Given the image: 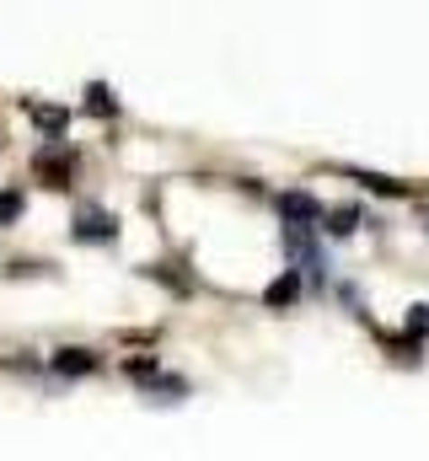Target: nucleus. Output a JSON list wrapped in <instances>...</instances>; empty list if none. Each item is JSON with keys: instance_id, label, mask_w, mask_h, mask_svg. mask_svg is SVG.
Masks as SVG:
<instances>
[{"instance_id": "1", "label": "nucleus", "mask_w": 429, "mask_h": 461, "mask_svg": "<svg viewBox=\"0 0 429 461\" xmlns=\"http://www.w3.org/2000/svg\"><path fill=\"white\" fill-rule=\"evenodd\" d=\"M279 215H285L296 230H306V226L322 221V204L312 199V194H285V199H279Z\"/></svg>"}, {"instance_id": "2", "label": "nucleus", "mask_w": 429, "mask_h": 461, "mask_svg": "<svg viewBox=\"0 0 429 461\" xmlns=\"http://www.w3.org/2000/svg\"><path fill=\"white\" fill-rule=\"evenodd\" d=\"M118 226H113V215L103 210H81V221H76V241H113Z\"/></svg>"}, {"instance_id": "3", "label": "nucleus", "mask_w": 429, "mask_h": 461, "mask_svg": "<svg viewBox=\"0 0 429 461\" xmlns=\"http://www.w3.org/2000/svg\"><path fill=\"white\" fill-rule=\"evenodd\" d=\"M38 177L49 183V188H70V156H38Z\"/></svg>"}, {"instance_id": "4", "label": "nucleus", "mask_w": 429, "mask_h": 461, "mask_svg": "<svg viewBox=\"0 0 429 461\" xmlns=\"http://www.w3.org/2000/svg\"><path fill=\"white\" fill-rule=\"evenodd\" d=\"M296 295H301V274H285V279H274V285L263 290L269 306H296Z\"/></svg>"}, {"instance_id": "5", "label": "nucleus", "mask_w": 429, "mask_h": 461, "mask_svg": "<svg viewBox=\"0 0 429 461\" xmlns=\"http://www.w3.org/2000/svg\"><path fill=\"white\" fill-rule=\"evenodd\" d=\"M54 370H65V375H87V370H97V359L81 354V348H65V354H54Z\"/></svg>"}, {"instance_id": "6", "label": "nucleus", "mask_w": 429, "mask_h": 461, "mask_svg": "<svg viewBox=\"0 0 429 461\" xmlns=\"http://www.w3.org/2000/svg\"><path fill=\"white\" fill-rule=\"evenodd\" d=\"M354 226H360V210H333L327 215V230H338V236H349Z\"/></svg>"}, {"instance_id": "7", "label": "nucleus", "mask_w": 429, "mask_h": 461, "mask_svg": "<svg viewBox=\"0 0 429 461\" xmlns=\"http://www.w3.org/2000/svg\"><path fill=\"white\" fill-rule=\"evenodd\" d=\"M87 113H113V97H107V86H92V92H87Z\"/></svg>"}, {"instance_id": "8", "label": "nucleus", "mask_w": 429, "mask_h": 461, "mask_svg": "<svg viewBox=\"0 0 429 461\" xmlns=\"http://www.w3.org/2000/svg\"><path fill=\"white\" fill-rule=\"evenodd\" d=\"M32 118H38L49 134H59V129H65V113H59V108H32Z\"/></svg>"}, {"instance_id": "9", "label": "nucleus", "mask_w": 429, "mask_h": 461, "mask_svg": "<svg viewBox=\"0 0 429 461\" xmlns=\"http://www.w3.org/2000/svg\"><path fill=\"white\" fill-rule=\"evenodd\" d=\"M16 215H22V194H0V221L11 226Z\"/></svg>"}, {"instance_id": "10", "label": "nucleus", "mask_w": 429, "mask_h": 461, "mask_svg": "<svg viewBox=\"0 0 429 461\" xmlns=\"http://www.w3.org/2000/svg\"><path fill=\"white\" fill-rule=\"evenodd\" d=\"M408 333H414V339H424V333H429V306H414V317H408Z\"/></svg>"}]
</instances>
